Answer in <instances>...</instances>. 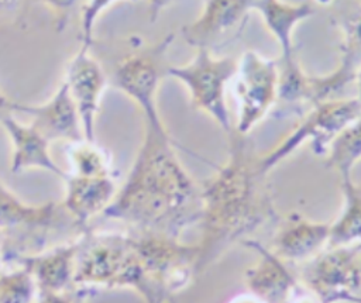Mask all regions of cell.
Returning <instances> with one entry per match:
<instances>
[{"mask_svg": "<svg viewBox=\"0 0 361 303\" xmlns=\"http://www.w3.org/2000/svg\"><path fill=\"white\" fill-rule=\"evenodd\" d=\"M142 121L141 145L102 217L128 230L180 238L185 230L199 224L200 183L179 161L164 121Z\"/></svg>", "mask_w": 361, "mask_h": 303, "instance_id": "cell-1", "label": "cell"}, {"mask_svg": "<svg viewBox=\"0 0 361 303\" xmlns=\"http://www.w3.org/2000/svg\"><path fill=\"white\" fill-rule=\"evenodd\" d=\"M227 138L226 161L200 182L199 275L231 247L252 240L264 227H274L281 216L250 135L231 130Z\"/></svg>", "mask_w": 361, "mask_h": 303, "instance_id": "cell-2", "label": "cell"}, {"mask_svg": "<svg viewBox=\"0 0 361 303\" xmlns=\"http://www.w3.org/2000/svg\"><path fill=\"white\" fill-rule=\"evenodd\" d=\"M83 231L61 202L25 203L0 179V234L6 242L10 266L21 255L73 241Z\"/></svg>", "mask_w": 361, "mask_h": 303, "instance_id": "cell-3", "label": "cell"}, {"mask_svg": "<svg viewBox=\"0 0 361 303\" xmlns=\"http://www.w3.org/2000/svg\"><path fill=\"white\" fill-rule=\"evenodd\" d=\"M141 262L131 233L85 230L76 238L75 285L131 289Z\"/></svg>", "mask_w": 361, "mask_h": 303, "instance_id": "cell-4", "label": "cell"}, {"mask_svg": "<svg viewBox=\"0 0 361 303\" xmlns=\"http://www.w3.org/2000/svg\"><path fill=\"white\" fill-rule=\"evenodd\" d=\"M361 113V101L354 97L330 99L310 106L292 131L267 154H259V166L269 173L278 163L303 144L317 156H326L333 141Z\"/></svg>", "mask_w": 361, "mask_h": 303, "instance_id": "cell-5", "label": "cell"}, {"mask_svg": "<svg viewBox=\"0 0 361 303\" xmlns=\"http://www.w3.org/2000/svg\"><path fill=\"white\" fill-rule=\"evenodd\" d=\"M235 70V58L217 56L207 49H196V55L189 63L171 65L168 76L183 83L189 92L192 106L213 118L228 134L233 124L226 101V86L233 80Z\"/></svg>", "mask_w": 361, "mask_h": 303, "instance_id": "cell-6", "label": "cell"}, {"mask_svg": "<svg viewBox=\"0 0 361 303\" xmlns=\"http://www.w3.org/2000/svg\"><path fill=\"white\" fill-rule=\"evenodd\" d=\"M173 32L155 44L140 47L127 54L114 68L113 86L131 99L142 114V120L162 121L157 94L161 82L168 76L166 52L173 41Z\"/></svg>", "mask_w": 361, "mask_h": 303, "instance_id": "cell-7", "label": "cell"}, {"mask_svg": "<svg viewBox=\"0 0 361 303\" xmlns=\"http://www.w3.org/2000/svg\"><path fill=\"white\" fill-rule=\"evenodd\" d=\"M295 269L320 303H347L361 289V244L326 247Z\"/></svg>", "mask_w": 361, "mask_h": 303, "instance_id": "cell-8", "label": "cell"}, {"mask_svg": "<svg viewBox=\"0 0 361 303\" xmlns=\"http://www.w3.org/2000/svg\"><path fill=\"white\" fill-rule=\"evenodd\" d=\"M237 120L233 130L250 135L252 128L274 111L278 100V61L245 51L234 75Z\"/></svg>", "mask_w": 361, "mask_h": 303, "instance_id": "cell-9", "label": "cell"}, {"mask_svg": "<svg viewBox=\"0 0 361 303\" xmlns=\"http://www.w3.org/2000/svg\"><path fill=\"white\" fill-rule=\"evenodd\" d=\"M141 261L152 280L173 300L193 282L197 272V244H186L182 238L130 230Z\"/></svg>", "mask_w": 361, "mask_h": 303, "instance_id": "cell-10", "label": "cell"}, {"mask_svg": "<svg viewBox=\"0 0 361 303\" xmlns=\"http://www.w3.org/2000/svg\"><path fill=\"white\" fill-rule=\"evenodd\" d=\"M255 3L257 0H204L200 16L182 27V37L196 49L217 54L243 34Z\"/></svg>", "mask_w": 361, "mask_h": 303, "instance_id": "cell-11", "label": "cell"}, {"mask_svg": "<svg viewBox=\"0 0 361 303\" xmlns=\"http://www.w3.org/2000/svg\"><path fill=\"white\" fill-rule=\"evenodd\" d=\"M89 51L83 48L76 51L66 65L63 82L76 104L85 140L94 141L96 117L109 78L100 62Z\"/></svg>", "mask_w": 361, "mask_h": 303, "instance_id": "cell-12", "label": "cell"}, {"mask_svg": "<svg viewBox=\"0 0 361 303\" xmlns=\"http://www.w3.org/2000/svg\"><path fill=\"white\" fill-rule=\"evenodd\" d=\"M241 245L257 254V261L244 272L248 292L264 303H286L300 286L295 266L282 261L255 238Z\"/></svg>", "mask_w": 361, "mask_h": 303, "instance_id": "cell-13", "label": "cell"}, {"mask_svg": "<svg viewBox=\"0 0 361 303\" xmlns=\"http://www.w3.org/2000/svg\"><path fill=\"white\" fill-rule=\"evenodd\" d=\"M330 223L314 221L299 211L279 216L274 225L271 251L282 261L300 265L329 245Z\"/></svg>", "mask_w": 361, "mask_h": 303, "instance_id": "cell-14", "label": "cell"}, {"mask_svg": "<svg viewBox=\"0 0 361 303\" xmlns=\"http://www.w3.org/2000/svg\"><path fill=\"white\" fill-rule=\"evenodd\" d=\"M14 113L25 114L30 124L49 142L65 141L71 144L85 138L76 104L63 80L44 103L25 104L16 101Z\"/></svg>", "mask_w": 361, "mask_h": 303, "instance_id": "cell-15", "label": "cell"}, {"mask_svg": "<svg viewBox=\"0 0 361 303\" xmlns=\"http://www.w3.org/2000/svg\"><path fill=\"white\" fill-rule=\"evenodd\" d=\"M76 240L35 254L21 255L14 265L25 268L34 278L39 295H69L75 285Z\"/></svg>", "mask_w": 361, "mask_h": 303, "instance_id": "cell-16", "label": "cell"}, {"mask_svg": "<svg viewBox=\"0 0 361 303\" xmlns=\"http://www.w3.org/2000/svg\"><path fill=\"white\" fill-rule=\"evenodd\" d=\"M0 125L11 142L10 171L13 173L41 169L62 180L65 179L68 172L54 161L49 151L51 142L30 123H21L13 114H8L0 120Z\"/></svg>", "mask_w": 361, "mask_h": 303, "instance_id": "cell-17", "label": "cell"}, {"mask_svg": "<svg viewBox=\"0 0 361 303\" xmlns=\"http://www.w3.org/2000/svg\"><path fill=\"white\" fill-rule=\"evenodd\" d=\"M63 182L61 204L85 230L93 217L103 214L118 189L116 176H78L68 172Z\"/></svg>", "mask_w": 361, "mask_h": 303, "instance_id": "cell-18", "label": "cell"}, {"mask_svg": "<svg viewBox=\"0 0 361 303\" xmlns=\"http://www.w3.org/2000/svg\"><path fill=\"white\" fill-rule=\"evenodd\" d=\"M255 10L262 16L265 27L281 47L278 63L285 65L296 61L292 34L299 21L314 13L313 6L310 3L288 4L281 0H257Z\"/></svg>", "mask_w": 361, "mask_h": 303, "instance_id": "cell-19", "label": "cell"}, {"mask_svg": "<svg viewBox=\"0 0 361 303\" xmlns=\"http://www.w3.org/2000/svg\"><path fill=\"white\" fill-rule=\"evenodd\" d=\"M343 204L337 217L330 221L327 247L361 244V183L353 176L340 178Z\"/></svg>", "mask_w": 361, "mask_h": 303, "instance_id": "cell-20", "label": "cell"}, {"mask_svg": "<svg viewBox=\"0 0 361 303\" xmlns=\"http://www.w3.org/2000/svg\"><path fill=\"white\" fill-rule=\"evenodd\" d=\"M66 156L69 173L78 176H114L110 152L90 140H79L68 144Z\"/></svg>", "mask_w": 361, "mask_h": 303, "instance_id": "cell-21", "label": "cell"}, {"mask_svg": "<svg viewBox=\"0 0 361 303\" xmlns=\"http://www.w3.org/2000/svg\"><path fill=\"white\" fill-rule=\"evenodd\" d=\"M331 20L343 34L341 55L361 66V0H331Z\"/></svg>", "mask_w": 361, "mask_h": 303, "instance_id": "cell-22", "label": "cell"}, {"mask_svg": "<svg viewBox=\"0 0 361 303\" xmlns=\"http://www.w3.org/2000/svg\"><path fill=\"white\" fill-rule=\"evenodd\" d=\"M361 159V113L333 141L324 156L326 166L334 169L340 178L351 176L353 168Z\"/></svg>", "mask_w": 361, "mask_h": 303, "instance_id": "cell-23", "label": "cell"}, {"mask_svg": "<svg viewBox=\"0 0 361 303\" xmlns=\"http://www.w3.org/2000/svg\"><path fill=\"white\" fill-rule=\"evenodd\" d=\"M38 297L37 283L25 268L13 265L0 269V303H35Z\"/></svg>", "mask_w": 361, "mask_h": 303, "instance_id": "cell-24", "label": "cell"}, {"mask_svg": "<svg viewBox=\"0 0 361 303\" xmlns=\"http://www.w3.org/2000/svg\"><path fill=\"white\" fill-rule=\"evenodd\" d=\"M120 0H86L80 8V48L90 49L93 44V30L100 14ZM137 1V0H130Z\"/></svg>", "mask_w": 361, "mask_h": 303, "instance_id": "cell-25", "label": "cell"}, {"mask_svg": "<svg viewBox=\"0 0 361 303\" xmlns=\"http://www.w3.org/2000/svg\"><path fill=\"white\" fill-rule=\"evenodd\" d=\"M49 7L59 18H65L66 13L76 4L78 0H34Z\"/></svg>", "mask_w": 361, "mask_h": 303, "instance_id": "cell-26", "label": "cell"}, {"mask_svg": "<svg viewBox=\"0 0 361 303\" xmlns=\"http://www.w3.org/2000/svg\"><path fill=\"white\" fill-rule=\"evenodd\" d=\"M175 0H148V4H149V21L151 23H155L157 18L159 17L161 11L169 6L171 3H173Z\"/></svg>", "mask_w": 361, "mask_h": 303, "instance_id": "cell-27", "label": "cell"}, {"mask_svg": "<svg viewBox=\"0 0 361 303\" xmlns=\"http://www.w3.org/2000/svg\"><path fill=\"white\" fill-rule=\"evenodd\" d=\"M16 101L11 100L0 87V120L8 114H14Z\"/></svg>", "mask_w": 361, "mask_h": 303, "instance_id": "cell-28", "label": "cell"}, {"mask_svg": "<svg viewBox=\"0 0 361 303\" xmlns=\"http://www.w3.org/2000/svg\"><path fill=\"white\" fill-rule=\"evenodd\" d=\"M35 303H71L68 295H39Z\"/></svg>", "mask_w": 361, "mask_h": 303, "instance_id": "cell-29", "label": "cell"}, {"mask_svg": "<svg viewBox=\"0 0 361 303\" xmlns=\"http://www.w3.org/2000/svg\"><path fill=\"white\" fill-rule=\"evenodd\" d=\"M228 303H264L262 300H259L257 296H254L252 293H241L237 295L235 297H233Z\"/></svg>", "mask_w": 361, "mask_h": 303, "instance_id": "cell-30", "label": "cell"}, {"mask_svg": "<svg viewBox=\"0 0 361 303\" xmlns=\"http://www.w3.org/2000/svg\"><path fill=\"white\" fill-rule=\"evenodd\" d=\"M354 85H355V89H357V94L355 97L361 101V66L357 72V76H355V80H354Z\"/></svg>", "mask_w": 361, "mask_h": 303, "instance_id": "cell-31", "label": "cell"}, {"mask_svg": "<svg viewBox=\"0 0 361 303\" xmlns=\"http://www.w3.org/2000/svg\"><path fill=\"white\" fill-rule=\"evenodd\" d=\"M16 1H17V0H0V10L13 7V6L16 4Z\"/></svg>", "mask_w": 361, "mask_h": 303, "instance_id": "cell-32", "label": "cell"}, {"mask_svg": "<svg viewBox=\"0 0 361 303\" xmlns=\"http://www.w3.org/2000/svg\"><path fill=\"white\" fill-rule=\"evenodd\" d=\"M319 3H323V4H329L331 0H317Z\"/></svg>", "mask_w": 361, "mask_h": 303, "instance_id": "cell-33", "label": "cell"}]
</instances>
